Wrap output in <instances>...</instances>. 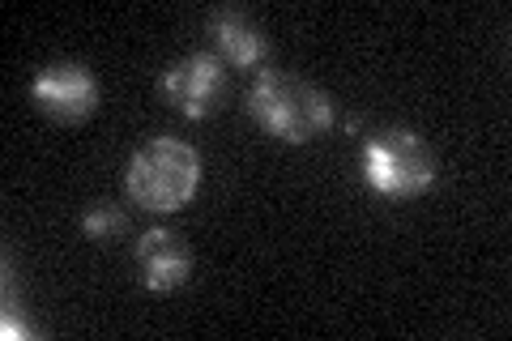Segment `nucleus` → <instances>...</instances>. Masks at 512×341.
<instances>
[{
    "mask_svg": "<svg viewBox=\"0 0 512 341\" xmlns=\"http://www.w3.org/2000/svg\"><path fill=\"white\" fill-rule=\"evenodd\" d=\"M248 111L269 137L286 145H303L320 137L333 124V103L325 90H316L312 81L291 77L282 69H265L248 90Z\"/></svg>",
    "mask_w": 512,
    "mask_h": 341,
    "instance_id": "obj_2",
    "label": "nucleus"
},
{
    "mask_svg": "<svg viewBox=\"0 0 512 341\" xmlns=\"http://www.w3.org/2000/svg\"><path fill=\"white\" fill-rule=\"evenodd\" d=\"M30 90H35V103L56 120H86L99 107V81L82 64H52Z\"/></svg>",
    "mask_w": 512,
    "mask_h": 341,
    "instance_id": "obj_4",
    "label": "nucleus"
},
{
    "mask_svg": "<svg viewBox=\"0 0 512 341\" xmlns=\"http://www.w3.org/2000/svg\"><path fill=\"white\" fill-rule=\"evenodd\" d=\"M222 90V60L218 56H184L163 73V94L175 103V111H184L188 120H205L214 111V99Z\"/></svg>",
    "mask_w": 512,
    "mask_h": 341,
    "instance_id": "obj_5",
    "label": "nucleus"
},
{
    "mask_svg": "<svg viewBox=\"0 0 512 341\" xmlns=\"http://www.w3.org/2000/svg\"><path fill=\"white\" fill-rule=\"evenodd\" d=\"M210 35L222 47V56H227L231 64H244V69H252V64H261L269 56L265 30L256 26L248 13H239V9L214 13V18H210Z\"/></svg>",
    "mask_w": 512,
    "mask_h": 341,
    "instance_id": "obj_7",
    "label": "nucleus"
},
{
    "mask_svg": "<svg viewBox=\"0 0 512 341\" xmlns=\"http://www.w3.org/2000/svg\"><path fill=\"white\" fill-rule=\"evenodd\" d=\"M363 180L380 197H419L436 184V154L406 128L376 133L363 145Z\"/></svg>",
    "mask_w": 512,
    "mask_h": 341,
    "instance_id": "obj_3",
    "label": "nucleus"
},
{
    "mask_svg": "<svg viewBox=\"0 0 512 341\" xmlns=\"http://www.w3.org/2000/svg\"><path fill=\"white\" fill-rule=\"evenodd\" d=\"M124 188L150 214H175L201 188V154L180 137H154L128 158Z\"/></svg>",
    "mask_w": 512,
    "mask_h": 341,
    "instance_id": "obj_1",
    "label": "nucleus"
},
{
    "mask_svg": "<svg viewBox=\"0 0 512 341\" xmlns=\"http://www.w3.org/2000/svg\"><path fill=\"white\" fill-rule=\"evenodd\" d=\"M124 226H128L124 214H120V209H111V205L90 209V214L82 218V231H86L90 239H111V235H120Z\"/></svg>",
    "mask_w": 512,
    "mask_h": 341,
    "instance_id": "obj_8",
    "label": "nucleus"
},
{
    "mask_svg": "<svg viewBox=\"0 0 512 341\" xmlns=\"http://www.w3.org/2000/svg\"><path fill=\"white\" fill-rule=\"evenodd\" d=\"M137 261H141V278H146L150 290H175L180 282H188V273H192V252L171 231L141 235Z\"/></svg>",
    "mask_w": 512,
    "mask_h": 341,
    "instance_id": "obj_6",
    "label": "nucleus"
}]
</instances>
